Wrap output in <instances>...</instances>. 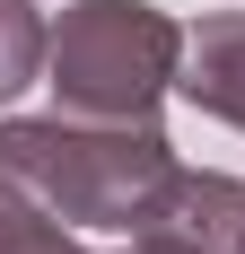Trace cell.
<instances>
[{"label": "cell", "mask_w": 245, "mask_h": 254, "mask_svg": "<svg viewBox=\"0 0 245 254\" xmlns=\"http://www.w3.org/2000/svg\"><path fill=\"white\" fill-rule=\"evenodd\" d=\"M131 254H193V246H175V237H131Z\"/></svg>", "instance_id": "cell-7"}, {"label": "cell", "mask_w": 245, "mask_h": 254, "mask_svg": "<svg viewBox=\"0 0 245 254\" xmlns=\"http://www.w3.org/2000/svg\"><path fill=\"white\" fill-rule=\"evenodd\" d=\"M53 62V26L35 18V0H0V105L26 97Z\"/></svg>", "instance_id": "cell-5"}, {"label": "cell", "mask_w": 245, "mask_h": 254, "mask_svg": "<svg viewBox=\"0 0 245 254\" xmlns=\"http://www.w3.org/2000/svg\"><path fill=\"white\" fill-rule=\"evenodd\" d=\"M184 70V26L158 0H79L53 26L44 88L88 123H158V97Z\"/></svg>", "instance_id": "cell-2"}, {"label": "cell", "mask_w": 245, "mask_h": 254, "mask_svg": "<svg viewBox=\"0 0 245 254\" xmlns=\"http://www.w3.org/2000/svg\"><path fill=\"white\" fill-rule=\"evenodd\" d=\"M175 88L210 123L245 131V9H210L201 26H184V70H175Z\"/></svg>", "instance_id": "cell-4"}, {"label": "cell", "mask_w": 245, "mask_h": 254, "mask_svg": "<svg viewBox=\"0 0 245 254\" xmlns=\"http://www.w3.org/2000/svg\"><path fill=\"white\" fill-rule=\"evenodd\" d=\"M140 237H175V246H193V254H245V184L210 176V167H201V176L175 167L167 202L149 210Z\"/></svg>", "instance_id": "cell-3"}, {"label": "cell", "mask_w": 245, "mask_h": 254, "mask_svg": "<svg viewBox=\"0 0 245 254\" xmlns=\"http://www.w3.org/2000/svg\"><path fill=\"white\" fill-rule=\"evenodd\" d=\"M0 254H79V237H70V219L35 210L26 193H0Z\"/></svg>", "instance_id": "cell-6"}, {"label": "cell", "mask_w": 245, "mask_h": 254, "mask_svg": "<svg viewBox=\"0 0 245 254\" xmlns=\"http://www.w3.org/2000/svg\"><path fill=\"white\" fill-rule=\"evenodd\" d=\"M175 184V140L158 123H88V114H9L0 123V193H26L70 228L140 237Z\"/></svg>", "instance_id": "cell-1"}]
</instances>
